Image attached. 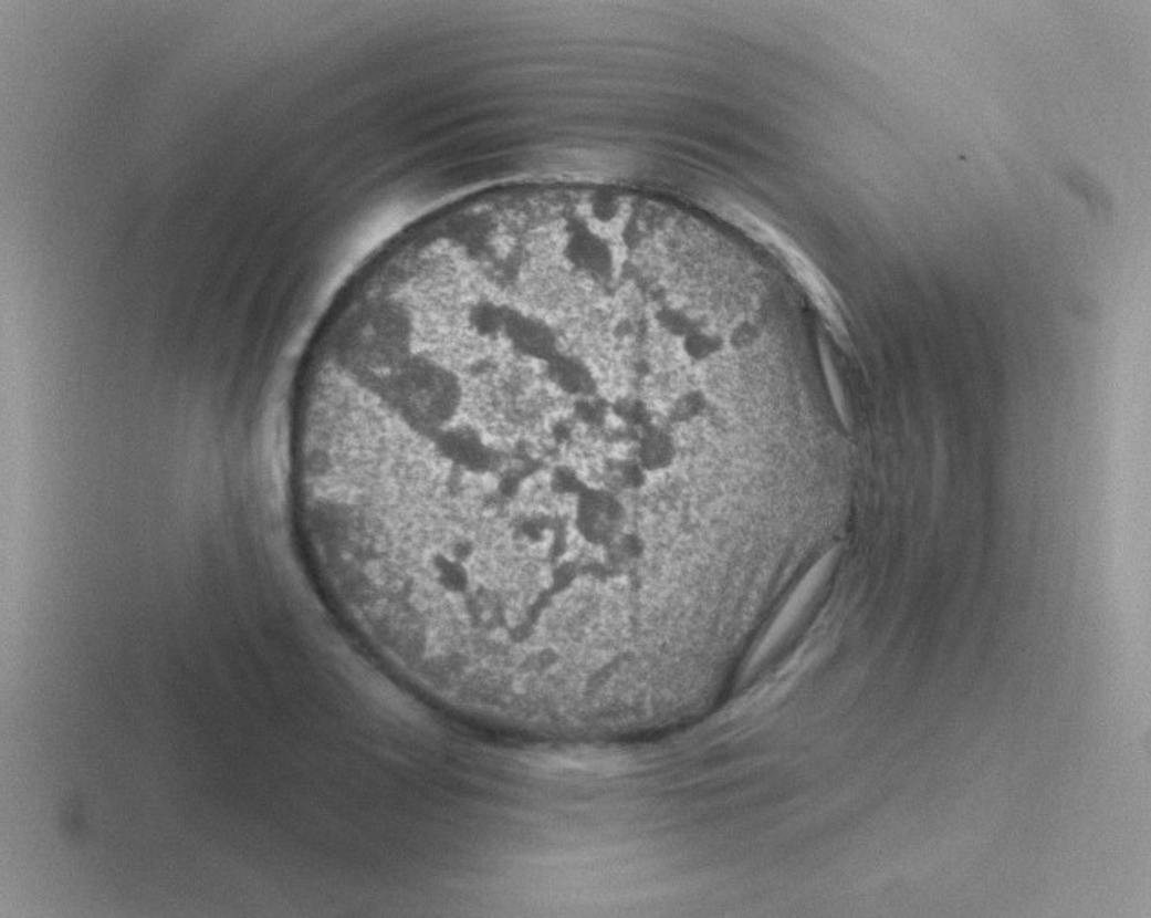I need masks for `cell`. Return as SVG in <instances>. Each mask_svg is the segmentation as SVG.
Listing matches in <instances>:
<instances>
[{
  "mask_svg": "<svg viewBox=\"0 0 1151 918\" xmlns=\"http://www.w3.org/2000/svg\"><path fill=\"white\" fill-rule=\"evenodd\" d=\"M677 452L671 434L656 425L643 430L636 439L635 458L649 474L669 469L677 459Z\"/></svg>",
  "mask_w": 1151,
  "mask_h": 918,
  "instance_id": "obj_1",
  "label": "cell"
}]
</instances>
